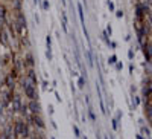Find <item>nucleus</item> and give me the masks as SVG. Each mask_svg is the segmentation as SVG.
I'll return each mask as SVG.
<instances>
[{"label":"nucleus","instance_id":"1a4fd4ad","mask_svg":"<svg viewBox=\"0 0 152 139\" xmlns=\"http://www.w3.org/2000/svg\"><path fill=\"white\" fill-rule=\"evenodd\" d=\"M143 52H145V57H146V63L151 64V41L143 44Z\"/></svg>","mask_w":152,"mask_h":139},{"label":"nucleus","instance_id":"f03ea898","mask_svg":"<svg viewBox=\"0 0 152 139\" xmlns=\"http://www.w3.org/2000/svg\"><path fill=\"white\" fill-rule=\"evenodd\" d=\"M29 122L34 125L35 129H38V130H44V127H46V124H44V119L41 118V115H29Z\"/></svg>","mask_w":152,"mask_h":139},{"label":"nucleus","instance_id":"4468645a","mask_svg":"<svg viewBox=\"0 0 152 139\" xmlns=\"http://www.w3.org/2000/svg\"><path fill=\"white\" fill-rule=\"evenodd\" d=\"M145 113L148 115V121L151 122V103H146L145 104Z\"/></svg>","mask_w":152,"mask_h":139},{"label":"nucleus","instance_id":"2eb2a0df","mask_svg":"<svg viewBox=\"0 0 152 139\" xmlns=\"http://www.w3.org/2000/svg\"><path fill=\"white\" fill-rule=\"evenodd\" d=\"M142 132H143V135H145L148 139L151 138V130H149V127H143V129H142Z\"/></svg>","mask_w":152,"mask_h":139},{"label":"nucleus","instance_id":"f3484780","mask_svg":"<svg viewBox=\"0 0 152 139\" xmlns=\"http://www.w3.org/2000/svg\"><path fill=\"white\" fill-rule=\"evenodd\" d=\"M108 61H110V64H116V61H117V57H116V55H111Z\"/></svg>","mask_w":152,"mask_h":139},{"label":"nucleus","instance_id":"5701e85b","mask_svg":"<svg viewBox=\"0 0 152 139\" xmlns=\"http://www.w3.org/2000/svg\"><path fill=\"white\" fill-rule=\"evenodd\" d=\"M43 8H44V9H49V2H44V3H43Z\"/></svg>","mask_w":152,"mask_h":139},{"label":"nucleus","instance_id":"a211bd4d","mask_svg":"<svg viewBox=\"0 0 152 139\" xmlns=\"http://www.w3.org/2000/svg\"><path fill=\"white\" fill-rule=\"evenodd\" d=\"M84 84H85L84 78H79V87H81V89H84Z\"/></svg>","mask_w":152,"mask_h":139},{"label":"nucleus","instance_id":"20e7f679","mask_svg":"<svg viewBox=\"0 0 152 139\" xmlns=\"http://www.w3.org/2000/svg\"><path fill=\"white\" fill-rule=\"evenodd\" d=\"M24 122L23 119H18L15 121V125H14V138H21V133H23V129H24Z\"/></svg>","mask_w":152,"mask_h":139},{"label":"nucleus","instance_id":"9d476101","mask_svg":"<svg viewBox=\"0 0 152 139\" xmlns=\"http://www.w3.org/2000/svg\"><path fill=\"white\" fill-rule=\"evenodd\" d=\"M5 86L8 87L9 90H14V87H15V81H14V78H12L11 75H8V77L5 78Z\"/></svg>","mask_w":152,"mask_h":139},{"label":"nucleus","instance_id":"6ab92c4d","mask_svg":"<svg viewBox=\"0 0 152 139\" xmlns=\"http://www.w3.org/2000/svg\"><path fill=\"white\" fill-rule=\"evenodd\" d=\"M73 130H75V135H76V136H79V129L76 127V125H73Z\"/></svg>","mask_w":152,"mask_h":139},{"label":"nucleus","instance_id":"ddd939ff","mask_svg":"<svg viewBox=\"0 0 152 139\" xmlns=\"http://www.w3.org/2000/svg\"><path fill=\"white\" fill-rule=\"evenodd\" d=\"M78 12H79V18H81V23L84 24V23H85V20H84V9H82V5H81V3L78 5ZM84 28H85V24H84Z\"/></svg>","mask_w":152,"mask_h":139},{"label":"nucleus","instance_id":"393cba45","mask_svg":"<svg viewBox=\"0 0 152 139\" xmlns=\"http://www.w3.org/2000/svg\"><path fill=\"white\" fill-rule=\"evenodd\" d=\"M128 55H129V58H132V57H134V52H132V50H129V52H128Z\"/></svg>","mask_w":152,"mask_h":139},{"label":"nucleus","instance_id":"f257e3e1","mask_svg":"<svg viewBox=\"0 0 152 139\" xmlns=\"http://www.w3.org/2000/svg\"><path fill=\"white\" fill-rule=\"evenodd\" d=\"M21 89H23L24 95H26V98H29V101H32V99H37V98H38L37 87H35V86H32L26 78H23V80H21Z\"/></svg>","mask_w":152,"mask_h":139},{"label":"nucleus","instance_id":"7ed1b4c3","mask_svg":"<svg viewBox=\"0 0 152 139\" xmlns=\"http://www.w3.org/2000/svg\"><path fill=\"white\" fill-rule=\"evenodd\" d=\"M26 106H28V110L31 112V115H40L41 113V104L38 103V99L29 101V104H26Z\"/></svg>","mask_w":152,"mask_h":139},{"label":"nucleus","instance_id":"f8f14e48","mask_svg":"<svg viewBox=\"0 0 152 139\" xmlns=\"http://www.w3.org/2000/svg\"><path fill=\"white\" fill-rule=\"evenodd\" d=\"M6 20V8L3 5H0V21Z\"/></svg>","mask_w":152,"mask_h":139},{"label":"nucleus","instance_id":"dca6fc26","mask_svg":"<svg viewBox=\"0 0 152 139\" xmlns=\"http://www.w3.org/2000/svg\"><path fill=\"white\" fill-rule=\"evenodd\" d=\"M46 44H47V49H50V44H52V37L50 35L46 37Z\"/></svg>","mask_w":152,"mask_h":139},{"label":"nucleus","instance_id":"b1692460","mask_svg":"<svg viewBox=\"0 0 152 139\" xmlns=\"http://www.w3.org/2000/svg\"><path fill=\"white\" fill-rule=\"evenodd\" d=\"M113 127L117 129V121H116V119H113Z\"/></svg>","mask_w":152,"mask_h":139},{"label":"nucleus","instance_id":"a878e982","mask_svg":"<svg viewBox=\"0 0 152 139\" xmlns=\"http://www.w3.org/2000/svg\"><path fill=\"white\" fill-rule=\"evenodd\" d=\"M107 32H108V34L111 35V32H113V31H111V26H108V28H107Z\"/></svg>","mask_w":152,"mask_h":139},{"label":"nucleus","instance_id":"0eeeda50","mask_svg":"<svg viewBox=\"0 0 152 139\" xmlns=\"http://www.w3.org/2000/svg\"><path fill=\"white\" fill-rule=\"evenodd\" d=\"M23 66H24V67H28V69H34V66H35V58L32 57V54H28L26 57H24V60H23Z\"/></svg>","mask_w":152,"mask_h":139},{"label":"nucleus","instance_id":"39448f33","mask_svg":"<svg viewBox=\"0 0 152 139\" xmlns=\"http://www.w3.org/2000/svg\"><path fill=\"white\" fill-rule=\"evenodd\" d=\"M24 78H26L32 86H35V87H37V84H38V78H37V72H35L34 69H28L26 77H24Z\"/></svg>","mask_w":152,"mask_h":139},{"label":"nucleus","instance_id":"cd10ccee","mask_svg":"<svg viewBox=\"0 0 152 139\" xmlns=\"http://www.w3.org/2000/svg\"><path fill=\"white\" fill-rule=\"evenodd\" d=\"M50 139H53V138H50Z\"/></svg>","mask_w":152,"mask_h":139},{"label":"nucleus","instance_id":"412c9836","mask_svg":"<svg viewBox=\"0 0 152 139\" xmlns=\"http://www.w3.org/2000/svg\"><path fill=\"white\" fill-rule=\"evenodd\" d=\"M116 16H117L119 18H122V17H123V11H117V14H116Z\"/></svg>","mask_w":152,"mask_h":139},{"label":"nucleus","instance_id":"aec40b11","mask_svg":"<svg viewBox=\"0 0 152 139\" xmlns=\"http://www.w3.org/2000/svg\"><path fill=\"white\" fill-rule=\"evenodd\" d=\"M108 8H110V11H114V3L113 2H108Z\"/></svg>","mask_w":152,"mask_h":139},{"label":"nucleus","instance_id":"423d86ee","mask_svg":"<svg viewBox=\"0 0 152 139\" xmlns=\"http://www.w3.org/2000/svg\"><path fill=\"white\" fill-rule=\"evenodd\" d=\"M143 98H145V103H151V78L149 77L143 87Z\"/></svg>","mask_w":152,"mask_h":139},{"label":"nucleus","instance_id":"bb28decb","mask_svg":"<svg viewBox=\"0 0 152 139\" xmlns=\"http://www.w3.org/2000/svg\"><path fill=\"white\" fill-rule=\"evenodd\" d=\"M62 3H66V0H62Z\"/></svg>","mask_w":152,"mask_h":139},{"label":"nucleus","instance_id":"9b49d317","mask_svg":"<svg viewBox=\"0 0 152 139\" xmlns=\"http://www.w3.org/2000/svg\"><path fill=\"white\" fill-rule=\"evenodd\" d=\"M21 67H23V60H15L14 61V70L15 72H20Z\"/></svg>","mask_w":152,"mask_h":139},{"label":"nucleus","instance_id":"6e6552de","mask_svg":"<svg viewBox=\"0 0 152 139\" xmlns=\"http://www.w3.org/2000/svg\"><path fill=\"white\" fill-rule=\"evenodd\" d=\"M21 96L20 95H15L14 98H12V110H15V112H18L20 110V107H21Z\"/></svg>","mask_w":152,"mask_h":139},{"label":"nucleus","instance_id":"4be33fe9","mask_svg":"<svg viewBox=\"0 0 152 139\" xmlns=\"http://www.w3.org/2000/svg\"><path fill=\"white\" fill-rule=\"evenodd\" d=\"M90 118H91V121H96V116H94V113L90 110Z\"/></svg>","mask_w":152,"mask_h":139}]
</instances>
